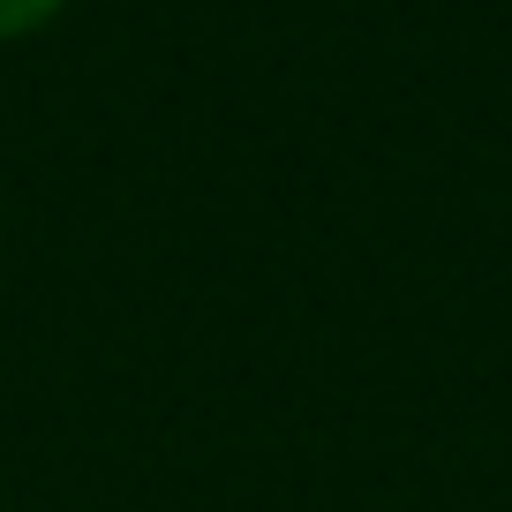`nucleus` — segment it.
Instances as JSON below:
<instances>
[{
    "mask_svg": "<svg viewBox=\"0 0 512 512\" xmlns=\"http://www.w3.org/2000/svg\"><path fill=\"white\" fill-rule=\"evenodd\" d=\"M68 16V0H0V46H16V38H38Z\"/></svg>",
    "mask_w": 512,
    "mask_h": 512,
    "instance_id": "nucleus-1",
    "label": "nucleus"
}]
</instances>
